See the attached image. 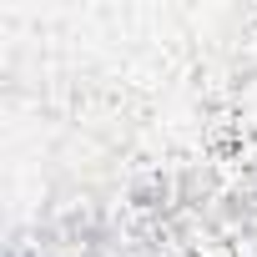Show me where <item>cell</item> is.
<instances>
[{"label": "cell", "mask_w": 257, "mask_h": 257, "mask_svg": "<svg viewBox=\"0 0 257 257\" xmlns=\"http://www.w3.org/2000/svg\"><path fill=\"white\" fill-rule=\"evenodd\" d=\"M11 257H41V252H26V247H16V252H11Z\"/></svg>", "instance_id": "obj_1"}]
</instances>
